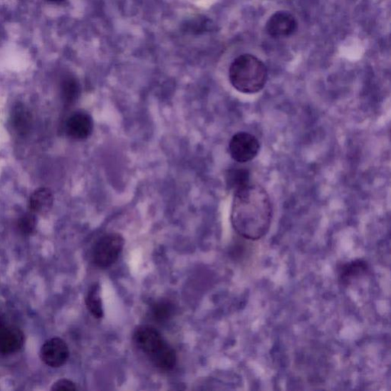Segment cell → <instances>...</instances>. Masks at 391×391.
Masks as SVG:
<instances>
[{"instance_id":"obj_8","label":"cell","mask_w":391,"mask_h":391,"mask_svg":"<svg viewBox=\"0 0 391 391\" xmlns=\"http://www.w3.org/2000/svg\"><path fill=\"white\" fill-rule=\"evenodd\" d=\"M94 129V122L91 116L84 112H76L71 115L66 124V132L71 139L85 140L91 137Z\"/></svg>"},{"instance_id":"obj_15","label":"cell","mask_w":391,"mask_h":391,"mask_svg":"<svg viewBox=\"0 0 391 391\" xmlns=\"http://www.w3.org/2000/svg\"><path fill=\"white\" fill-rule=\"evenodd\" d=\"M61 93L64 102L71 104L80 94V85L73 76H66L61 84Z\"/></svg>"},{"instance_id":"obj_16","label":"cell","mask_w":391,"mask_h":391,"mask_svg":"<svg viewBox=\"0 0 391 391\" xmlns=\"http://www.w3.org/2000/svg\"><path fill=\"white\" fill-rule=\"evenodd\" d=\"M37 219L35 214L31 211L20 217L18 220V228L21 234H31L36 230Z\"/></svg>"},{"instance_id":"obj_6","label":"cell","mask_w":391,"mask_h":391,"mask_svg":"<svg viewBox=\"0 0 391 391\" xmlns=\"http://www.w3.org/2000/svg\"><path fill=\"white\" fill-rule=\"evenodd\" d=\"M297 29L296 19L287 11H279L274 14L266 24L267 34L276 39L290 36Z\"/></svg>"},{"instance_id":"obj_12","label":"cell","mask_w":391,"mask_h":391,"mask_svg":"<svg viewBox=\"0 0 391 391\" xmlns=\"http://www.w3.org/2000/svg\"><path fill=\"white\" fill-rule=\"evenodd\" d=\"M31 117L28 109L21 104H16L10 114V125L19 136H25L29 132Z\"/></svg>"},{"instance_id":"obj_2","label":"cell","mask_w":391,"mask_h":391,"mask_svg":"<svg viewBox=\"0 0 391 391\" xmlns=\"http://www.w3.org/2000/svg\"><path fill=\"white\" fill-rule=\"evenodd\" d=\"M229 75L232 86L245 94L259 93L267 81L265 64L249 54H242L232 61Z\"/></svg>"},{"instance_id":"obj_5","label":"cell","mask_w":391,"mask_h":391,"mask_svg":"<svg viewBox=\"0 0 391 391\" xmlns=\"http://www.w3.org/2000/svg\"><path fill=\"white\" fill-rule=\"evenodd\" d=\"M260 149L259 139L248 132L237 133L232 137L229 145L232 159L242 164L253 160Z\"/></svg>"},{"instance_id":"obj_3","label":"cell","mask_w":391,"mask_h":391,"mask_svg":"<svg viewBox=\"0 0 391 391\" xmlns=\"http://www.w3.org/2000/svg\"><path fill=\"white\" fill-rule=\"evenodd\" d=\"M133 340L139 350L159 370L171 371L176 365L174 350L157 330L149 326L139 327L134 332Z\"/></svg>"},{"instance_id":"obj_4","label":"cell","mask_w":391,"mask_h":391,"mask_svg":"<svg viewBox=\"0 0 391 391\" xmlns=\"http://www.w3.org/2000/svg\"><path fill=\"white\" fill-rule=\"evenodd\" d=\"M125 241L119 233H109L100 238L92 251L94 264L99 268H107L119 259Z\"/></svg>"},{"instance_id":"obj_18","label":"cell","mask_w":391,"mask_h":391,"mask_svg":"<svg viewBox=\"0 0 391 391\" xmlns=\"http://www.w3.org/2000/svg\"><path fill=\"white\" fill-rule=\"evenodd\" d=\"M51 390L56 391H74L76 390L77 388L71 380L61 379L53 385Z\"/></svg>"},{"instance_id":"obj_19","label":"cell","mask_w":391,"mask_h":391,"mask_svg":"<svg viewBox=\"0 0 391 391\" xmlns=\"http://www.w3.org/2000/svg\"><path fill=\"white\" fill-rule=\"evenodd\" d=\"M49 1L52 3H58V2H61V0H49Z\"/></svg>"},{"instance_id":"obj_9","label":"cell","mask_w":391,"mask_h":391,"mask_svg":"<svg viewBox=\"0 0 391 391\" xmlns=\"http://www.w3.org/2000/svg\"><path fill=\"white\" fill-rule=\"evenodd\" d=\"M24 342V334L20 330L4 325L0 327V353H15L22 348Z\"/></svg>"},{"instance_id":"obj_7","label":"cell","mask_w":391,"mask_h":391,"mask_svg":"<svg viewBox=\"0 0 391 391\" xmlns=\"http://www.w3.org/2000/svg\"><path fill=\"white\" fill-rule=\"evenodd\" d=\"M41 360L52 367H59L68 361L70 352L68 345L60 338L51 339L42 345Z\"/></svg>"},{"instance_id":"obj_10","label":"cell","mask_w":391,"mask_h":391,"mask_svg":"<svg viewBox=\"0 0 391 391\" xmlns=\"http://www.w3.org/2000/svg\"><path fill=\"white\" fill-rule=\"evenodd\" d=\"M54 204V197L49 188H39L33 192L29 199V211L39 215L49 213Z\"/></svg>"},{"instance_id":"obj_17","label":"cell","mask_w":391,"mask_h":391,"mask_svg":"<svg viewBox=\"0 0 391 391\" xmlns=\"http://www.w3.org/2000/svg\"><path fill=\"white\" fill-rule=\"evenodd\" d=\"M152 312L155 320L164 321L171 317L173 312V305L167 301H160L153 305Z\"/></svg>"},{"instance_id":"obj_13","label":"cell","mask_w":391,"mask_h":391,"mask_svg":"<svg viewBox=\"0 0 391 391\" xmlns=\"http://www.w3.org/2000/svg\"><path fill=\"white\" fill-rule=\"evenodd\" d=\"M86 305L91 314L96 319H102L104 312L102 297H100V287L98 283L89 288L86 297Z\"/></svg>"},{"instance_id":"obj_1","label":"cell","mask_w":391,"mask_h":391,"mask_svg":"<svg viewBox=\"0 0 391 391\" xmlns=\"http://www.w3.org/2000/svg\"><path fill=\"white\" fill-rule=\"evenodd\" d=\"M272 217V204L262 187L249 184L234 193L232 225L244 239L263 238L270 229Z\"/></svg>"},{"instance_id":"obj_14","label":"cell","mask_w":391,"mask_h":391,"mask_svg":"<svg viewBox=\"0 0 391 391\" xmlns=\"http://www.w3.org/2000/svg\"><path fill=\"white\" fill-rule=\"evenodd\" d=\"M250 174L248 170L244 169L229 171L227 182L229 187L234 192L249 184Z\"/></svg>"},{"instance_id":"obj_11","label":"cell","mask_w":391,"mask_h":391,"mask_svg":"<svg viewBox=\"0 0 391 391\" xmlns=\"http://www.w3.org/2000/svg\"><path fill=\"white\" fill-rule=\"evenodd\" d=\"M370 267L363 260H355L345 263L340 267L339 280L343 285H348L367 274Z\"/></svg>"}]
</instances>
